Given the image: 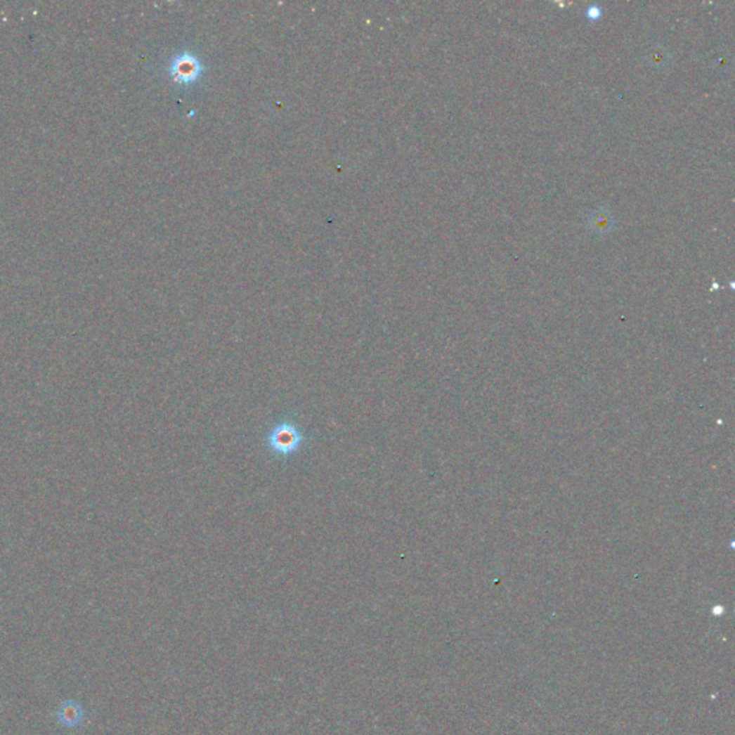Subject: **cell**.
Masks as SVG:
<instances>
[{
	"label": "cell",
	"instance_id": "1",
	"mask_svg": "<svg viewBox=\"0 0 735 735\" xmlns=\"http://www.w3.org/2000/svg\"><path fill=\"white\" fill-rule=\"evenodd\" d=\"M308 443V436L296 421L287 418L276 422L264 437L267 453L278 458H290L304 450Z\"/></svg>",
	"mask_w": 735,
	"mask_h": 735
},
{
	"label": "cell",
	"instance_id": "2",
	"mask_svg": "<svg viewBox=\"0 0 735 735\" xmlns=\"http://www.w3.org/2000/svg\"><path fill=\"white\" fill-rule=\"evenodd\" d=\"M56 722L66 729H77L86 721V711L75 699H66L55 711Z\"/></svg>",
	"mask_w": 735,
	"mask_h": 735
},
{
	"label": "cell",
	"instance_id": "3",
	"mask_svg": "<svg viewBox=\"0 0 735 735\" xmlns=\"http://www.w3.org/2000/svg\"><path fill=\"white\" fill-rule=\"evenodd\" d=\"M200 71V65L194 58H178L173 70L174 78L180 82H191Z\"/></svg>",
	"mask_w": 735,
	"mask_h": 735
},
{
	"label": "cell",
	"instance_id": "4",
	"mask_svg": "<svg viewBox=\"0 0 735 735\" xmlns=\"http://www.w3.org/2000/svg\"><path fill=\"white\" fill-rule=\"evenodd\" d=\"M613 224H615V219L605 209L596 210L590 216V226L597 233H608V231H611Z\"/></svg>",
	"mask_w": 735,
	"mask_h": 735
},
{
	"label": "cell",
	"instance_id": "5",
	"mask_svg": "<svg viewBox=\"0 0 735 735\" xmlns=\"http://www.w3.org/2000/svg\"><path fill=\"white\" fill-rule=\"evenodd\" d=\"M648 59L652 62L653 66L659 68V66H663L668 62V53H666V51L663 48L653 46L649 51V53H648Z\"/></svg>",
	"mask_w": 735,
	"mask_h": 735
},
{
	"label": "cell",
	"instance_id": "6",
	"mask_svg": "<svg viewBox=\"0 0 735 735\" xmlns=\"http://www.w3.org/2000/svg\"><path fill=\"white\" fill-rule=\"evenodd\" d=\"M586 15L590 18V19H597L600 16V9L597 6H592L590 9H587Z\"/></svg>",
	"mask_w": 735,
	"mask_h": 735
}]
</instances>
